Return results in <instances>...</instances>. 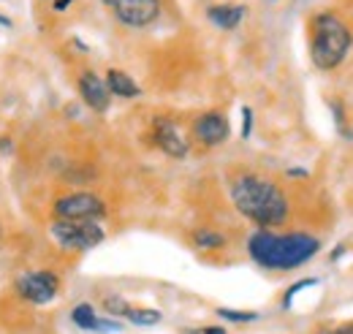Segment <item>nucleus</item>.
<instances>
[{
	"mask_svg": "<svg viewBox=\"0 0 353 334\" xmlns=\"http://www.w3.org/2000/svg\"><path fill=\"white\" fill-rule=\"evenodd\" d=\"M248 250L253 261L264 269H296L307 264L315 253L321 250V242L310 234H272V231H256L248 239Z\"/></svg>",
	"mask_w": 353,
	"mask_h": 334,
	"instance_id": "nucleus-1",
	"label": "nucleus"
},
{
	"mask_svg": "<svg viewBox=\"0 0 353 334\" xmlns=\"http://www.w3.org/2000/svg\"><path fill=\"white\" fill-rule=\"evenodd\" d=\"M323 334H353V324L343 326V329H334V332H323Z\"/></svg>",
	"mask_w": 353,
	"mask_h": 334,
	"instance_id": "nucleus-21",
	"label": "nucleus"
},
{
	"mask_svg": "<svg viewBox=\"0 0 353 334\" xmlns=\"http://www.w3.org/2000/svg\"><path fill=\"white\" fill-rule=\"evenodd\" d=\"M103 304H106V310L114 313V315H128V310H131V307L125 304V299H117V296H109Z\"/></svg>",
	"mask_w": 353,
	"mask_h": 334,
	"instance_id": "nucleus-17",
	"label": "nucleus"
},
{
	"mask_svg": "<svg viewBox=\"0 0 353 334\" xmlns=\"http://www.w3.org/2000/svg\"><path fill=\"white\" fill-rule=\"evenodd\" d=\"M315 283H318V280H312V277H310V280H302V283H296V286H291V291L285 293V307H291V299H294L296 293L302 291V288H310V286H315Z\"/></svg>",
	"mask_w": 353,
	"mask_h": 334,
	"instance_id": "nucleus-18",
	"label": "nucleus"
},
{
	"mask_svg": "<svg viewBox=\"0 0 353 334\" xmlns=\"http://www.w3.org/2000/svg\"><path fill=\"white\" fill-rule=\"evenodd\" d=\"M218 315H223L225 321H234V324H248V321L259 318V313H242V310H225V307L218 310Z\"/></svg>",
	"mask_w": 353,
	"mask_h": 334,
	"instance_id": "nucleus-16",
	"label": "nucleus"
},
{
	"mask_svg": "<svg viewBox=\"0 0 353 334\" xmlns=\"http://www.w3.org/2000/svg\"><path fill=\"white\" fill-rule=\"evenodd\" d=\"M288 174H291V177H305V171H302V168H291Z\"/></svg>",
	"mask_w": 353,
	"mask_h": 334,
	"instance_id": "nucleus-25",
	"label": "nucleus"
},
{
	"mask_svg": "<svg viewBox=\"0 0 353 334\" xmlns=\"http://www.w3.org/2000/svg\"><path fill=\"white\" fill-rule=\"evenodd\" d=\"M79 92H82V98H85V104L90 109H95V112H106L109 109L112 92H109L106 82L101 77H95L92 71H85L79 77Z\"/></svg>",
	"mask_w": 353,
	"mask_h": 334,
	"instance_id": "nucleus-10",
	"label": "nucleus"
},
{
	"mask_svg": "<svg viewBox=\"0 0 353 334\" xmlns=\"http://www.w3.org/2000/svg\"><path fill=\"white\" fill-rule=\"evenodd\" d=\"M57 288H60V280L57 275L52 272H28L17 280V291L22 299L33 302V304H46L57 296Z\"/></svg>",
	"mask_w": 353,
	"mask_h": 334,
	"instance_id": "nucleus-7",
	"label": "nucleus"
},
{
	"mask_svg": "<svg viewBox=\"0 0 353 334\" xmlns=\"http://www.w3.org/2000/svg\"><path fill=\"white\" fill-rule=\"evenodd\" d=\"M155 144L172 155V158H185L188 155V139L176 130V126L166 117H158L155 120Z\"/></svg>",
	"mask_w": 353,
	"mask_h": 334,
	"instance_id": "nucleus-9",
	"label": "nucleus"
},
{
	"mask_svg": "<svg viewBox=\"0 0 353 334\" xmlns=\"http://www.w3.org/2000/svg\"><path fill=\"white\" fill-rule=\"evenodd\" d=\"M231 199L245 217L256 220L259 226H277L288 215L285 193L261 177H239L231 185Z\"/></svg>",
	"mask_w": 353,
	"mask_h": 334,
	"instance_id": "nucleus-2",
	"label": "nucleus"
},
{
	"mask_svg": "<svg viewBox=\"0 0 353 334\" xmlns=\"http://www.w3.org/2000/svg\"><path fill=\"white\" fill-rule=\"evenodd\" d=\"M49 234L65 250H88L103 242V228L92 220H54Z\"/></svg>",
	"mask_w": 353,
	"mask_h": 334,
	"instance_id": "nucleus-4",
	"label": "nucleus"
},
{
	"mask_svg": "<svg viewBox=\"0 0 353 334\" xmlns=\"http://www.w3.org/2000/svg\"><path fill=\"white\" fill-rule=\"evenodd\" d=\"M68 3H71V0H54V8H57V11H65Z\"/></svg>",
	"mask_w": 353,
	"mask_h": 334,
	"instance_id": "nucleus-22",
	"label": "nucleus"
},
{
	"mask_svg": "<svg viewBox=\"0 0 353 334\" xmlns=\"http://www.w3.org/2000/svg\"><path fill=\"white\" fill-rule=\"evenodd\" d=\"M112 14L131 28H144L161 14V0H103Z\"/></svg>",
	"mask_w": 353,
	"mask_h": 334,
	"instance_id": "nucleus-5",
	"label": "nucleus"
},
{
	"mask_svg": "<svg viewBox=\"0 0 353 334\" xmlns=\"http://www.w3.org/2000/svg\"><path fill=\"white\" fill-rule=\"evenodd\" d=\"M207 17L223 30H234L245 17V6H212L207 11Z\"/></svg>",
	"mask_w": 353,
	"mask_h": 334,
	"instance_id": "nucleus-11",
	"label": "nucleus"
},
{
	"mask_svg": "<svg viewBox=\"0 0 353 334\" xmlns=\"http://www.w3.org/2000/svg\"><path fill=\"white\" fill-rule=\"evenodd\" d=\"M106 212L103 202L98 196L90 193H74V196H63L54 204L57 220H95Z\"/></svg>",
	"mask_w": 353,
	"mask_h": 334,
	"instance_id": "nucleus-6",
	"label": "nucleus"
},
{
	"mask_svg": "<svg viewBox=\"0 0 353 334\" xmlns=\"http://www.w3.org/2000/svg\"><path fill=\"white\" fill-rule=\"evenodd\" d=\"M106 87H109L112 95H120V98H136L139 95V84L133 82L125 71H117V68H112L106 74Z\"/></svg>",
	"mask_w": 353,
	"mask_h": 334,
	"instance_id": "nucleus-12",
	"label": "nucleus"
},
{
	"mask_svg": "<svg viewBox=\"0 0 353 334\" xmlns=\"http://www.w3.org/2000/svg\"><path fill=\"white\" fill-rule=\"evenodd\" d=\"M71 321L79 329H88V332H95V326H98V315H95V310L90 304H77L74 313H71Z\"/></svg>",
	"mask_w": 353,
	"mask_h": 334,
	"instance_id": "nucleus-13",
	"label": "nucleus"
},
{
	"mask_svg": "<svg viewBox=\"0 0 353 334\" xmlns=\"http://www.w3.org/2000/svg\"><path fill=\"white\" fill-rule=\"evenodd\" d=\"M128 321H133L136 326H155L158 321H161V313L158 310H128V315H125Z\"/></svg>",
	"mask_w": 353,
	"mask_h": 334,
	"instance_id": "nucleus-14",
	"label": "nucleus"
},
{
	"mask_svg": "<svg viewBox=\"0 0 353 334\" xmlns=\"http://www.w3.org/2000/svg\"><path fill=\"white\" fill-rule=\"evenodd\" d=\"M193 136L207 144V147H215V144H223L228 139V120L223 117L221 112H207L201 115L196 123H193Z\"/></svg>",
	"mask_w": 353,
	"mask_h": 334,
	"instance_id": "nucleus-8",
	"label": "nucleus"
},
{
	"mask_svg": "<svg viewBox=\"0 0 353 334\" xmlns=\"http://www.w3.org/2000/svg\"><path fill=\"white\" fill-rule=\"evenodd\" d=\"M250 130H253V112L245 106V109H242V139H248Z\"/></svg>",
	"mask_w": 353,
	"mask_h": 334,
	"instance_id": "nucleus-19",
	"label": "nucleus"
},
{
	"mask_svg": "<svg viewBox=\"0 0 353 334\" xmlns=\"http://www.w3.org/2000/svg\"><path fill=\"white\" fill-rule=\"evenodd\" d=\"M95 332H120V324H114V321H101V318H98Z\"/></svg>",
	"mask_w": 353,
	"mask_h": 334,
	"instance_id": "nucleus-20",
	"label": "nucleus"
},
{
	"mask_svg": "<svg viewBox=\"0 0 353 334\" xmlns=\"http://www.w3.org/2000/svg\"><path fill=\"white\" fill-rule=\"evenodd\" d=\"M204 334H225V329H221V326H210V329H204Z\"/></svg>",
	"mask_w": 353,
	"mask_h": 334,
	"instance_id": "nucleus-23",
	"label": "nucleus"
},
{
	"mask_svg": "<svg viewBox=\"0 0 353 334\" xmlns=\"http://www.w3.org/2000/svg\"><path fill=\"white\" fill-rule=\"evenodd\" d=\"M348 49H351V30H348V25L343 19H337L334 14L315 17L310 52H312V63L321 71L337 68L345 60Z\"/></svg>",
	"mask_w": 353,
	"mask_h": 334,
	"instance_id": "nucleus-3",
	"label": "nucleus"
},
{
	"mask_svg": "<svg viewBox=\"0 0 353 334\" xmlns=\"http://www.w3.org/2000/svg\"><path fill=\"white\" fill-rule=\"evenodd\" d=\"M340 255H345V248H343V245H340V248H337V250L332 253V261H337V258H340Z\"/></svg>",
	"mask_w": 353,
	"mask_h": 334,
	"instance_id": "nucleus-24",
	"label": "nucleus"
},
{
	"mask_svg": "<svg viewBox=\"0 0 353 334\" xmlns=\"http://www.w3.org/2000/svg\"><path fill=\"white\" fill-rule=\"evenodd\" d=\"M193 239H196V245H199V248H204V250L223 248V242H225L221 234H215V231H196V237H193Z\"/></svg>",
	"mask_w": 353,
	"mask_h": 334,
	"instance_id": "nucleus-15",
	"label": "nucleus"
}]
</instances>
